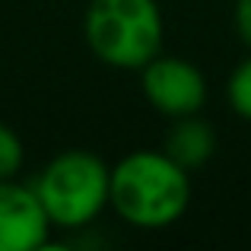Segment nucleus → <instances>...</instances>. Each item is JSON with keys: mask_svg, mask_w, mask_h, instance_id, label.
<instances>
[{"mask_svg": "<svg viewBox=\"0 0 251 251\" xmlns=\"http://www.w3.org/2000/svg\"><path fill=\"white\" fill-rule=\"evenodd\" d=\"M108 207L134 229H169L191 207V172L166 150H134L111 166Z\"/></svg>", "mask_w": 251, "mask_h": 251, "instance_id": "nucleus-1", "label": "nucleus"}, {"mask_svg": "<svg viewBox=\"0 0 251 251\" xmlns=\"http://www.w3.org/2000/svg\"><path fill=\"white\" fill-rule=\"evenodd\" d=\"M83 35L102 64L115 70H140L166 42L159 0H89Z\"/></svg>", "mask_w": 251, "mask_h": 251, "instance_id": "nucleus-2", "label": "nucleus"}, {"mask_svg": "<svg viewBox=\"0 0 251 251\" xmlns=\"http://www.w3.org/2000/svg\"><path fill=\"white\" fill-rule=\"evenodd\" d=\"M111 166L92 150H64L35 175L38 201L54 229H83L108 207Z\"/></svg>", "mask_w": 251, "mask_h": 251, "instance_id": "nucleus-3", "label": "nucleus"}, {"mask_svg": "<svg viewBox=\"0 0 251 251\" xmlns=\"http://www.w3.org/2000/svg\"><path fill=\"white\" fill-rule=\"evenodd\" d=\"M140 92L150 102V108H156L159 115L184 118L197 115L207 105V76L194 61L178 54H156L153 61H147L140 70Z\"/></svg>", "mask_w": 251, "mask_h": 251, "instance_id": "nucleus-4", "label": "nucleus"}, {"mask_svg": "<svg viewBox=\"0 0 251 251\" xmlns=\"http://www.w3.org/2000/svg\"><path fill=\"white\" fill-rule=\"evenodd\" d=\"M51 220L45 216L35 188L19 178L0 181V251H38L48 245Z\"/></svg>", "mask_w": 251, "mask_h": 251, "instance_id": "nucleus-5", "label": "nucleus"}, {"mask_svg": "<svg viewBox=\"0 0 251 251\" xmlns=\"http://www.w3.org/2000/svg\"><path fill=\"white\" fill-rule=\"evenodd\" d=\"M216 130L210 121H203L201 111L197 115H184V118H172L162 150L178 162L181 169L194 172L201 166H207L216 153Z\"/></svg>", "mask_w": 251, "mask_h": 251, "instance_id": "nucleus-6", "label": "nucleus"}, {"mask_svg": "<svg viewBox=\"0 0 251 251\" xmlns=\"http://www.w3.org/2000/svg\"><path fill=\"white\" fill-rule=\"evenodd\" d=\"M226 99H229V108H232L235 115L251 121V54L229 74Z\"/></svg>", "mask_w": 251, "mask_h": 251, "instance_id": "nucleus-7", "label": "nucleus"}, {"mask_svg": "<svg viewBox=\"0 0 251 251\" xmlns=\"http://www.w3.org/2000/svg\"><path fill=\"white\" fill-rule=\"evenodd\" d=\"M25 166V143L6 121H0V181L3 178H19Z\"/></svg>", "mask_w": 251, "mask_h": 251, "instance_id": "nucleus-8", "label": "nucleus"}, {"mask_svg": "<svg viewBox=\"0 0 251 251\" xmlns=\"http://www.w3.org/2000/svg\"><path fill=\"white\" fill-rule=\"evenodd\" d=\"M232 25H235L239 42L251 51V0H235V6H232Z\"/></svg>", "mask_w": 251, "mask_h": 251, "instance_id": "nucleus-9", "label": "nucleus"}]
</instances>
